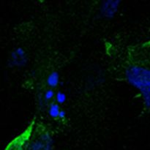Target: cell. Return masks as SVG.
I'll return each mask as SVG.
<instances>
[{
	"label": "cell",
	"mask_w": 150,
	"mask_h": 150,
	"mask_svg": "<svg viewBox=\"0 0 150 150\" xmlns=\"http://www.w3.org/2000/svg\"><path fill=\"white\" fill-rule=\"evenodd\" d=\"M126 78L129 83L140 91L145 107L150 109V67L130 66L126 70Z\"/></svg>",
	"instance_id": "cell-1"
},
{
	"label": "cell",
	"mask_w": 150,
	"mask_h": 150,
	"mask_svg": "<svg viewBox=\"0 0 150 150\" xmlns=\"http://www.w3.org/2000/svg\"><path fill=\"white\" fill-rule=\"evenodd\" d=\"M54 139L49 129L42 123H35L26 150H53Z\"/></svg>",
	"instance_id": "cell-2"
},
{
	"label": "cell",
	"mask_w": 150,
	"mask_h": 150,
	"mask_svg": "<svg viewBox=\"0 0 150 150\" xmlns=\"http://www.w3.org/2000/svg\"><path fill=\"white\" fill-rule=\"evenodd\" d=\"M35 125V121L32 120L29 125L22 133H21L17 137L15 138L7 146L4 150H26V146L29 139L32 136L34 127Z\"/></svg>",
	"instance_id": "cell-3"
},
{
	"label": "cell",
	"mask_w": 150,
	"mask_h": 150,
	"mask_svg": "<svg viewBox=\"0 0 150 150\" xmlns=\"http://www.w3.org/2000/svg\"><path fill=\"white\" fill-rule=\"evenodd\" d=\"M120 1H105L102 7L101 13L104 17L112 18L117 12L119 7Z\"/></svg>",
	"instance_id": "cell-4"
},
{
	"label": "cell",
	"mask_w": 150,
	"mask_h": 150,
	"mask_svg": "<svg viewBox=\"0 0 150 150\" xmlns=\"http://www.w3.org/2000/svg\"><path fill=\"white\" fill-rule=\"evenodd\" d=\"M60 108L59 105H57V103H52L50 105L49 109H48V113H49L50 116H51L52 118H58L59 117V114H60Z\"/></svg>",
	"instance_id": "cell-5"
},
{
	"label": "cell",
	"mask_w": 150,
	"mask_h": 150,
	"mask_svg": "<svg viewBox=\"0 0 150 150\" xmlns=\"http://www.w3.org/2000/svg\"><path fill=\"white\" fill-rule=\"evenodd\" d=\"M47 82H48V84L51 87H55L57 86V84L59 83V75L57 72H54V73H51L49 75V76L48 77L47 79Z\"/></svg>",
	"instance_id": "cell-6"
},
{
	"label": "cell",
	"mask_w": 150,
	"mask_h": 150,
	"mask_svg": "<svg viewBox=\"0 0 150 150\" xmlns=\"http://www.w3.org/2000/svg\"><path fill=\"white\" fill-rule=\"evenodd\" d=\"M66 96L63 92H58L57 94V101L59 103H63L65 102Z\"/></svg>",
	"instance_id": "cell-7"
},
{
	"label": "cell",
	"mask_w": 150,
	"mask_h": 150,
	"mask_svg": "<svg viewBox=\"0 0 150 150\" xmlns=\"http://www.w3.org/2000/svg\"><path fill=\"white\" fill-rule=\"evenodd\" d=\"M54 96V91L51 90V89H49V90H48L46 92H45V98L46 100H51Z\"/></svg>",
	"instance_id": "cell-8"
},
{
	"label": "cell",
	"mask_w": 150,
	"mask_h": 150,
	"mask_svg": "<svg viewBox=\"0 0 150 150\" xmlns=\"http://www.w3.org/2000/svg\"><path fill=\"white\" fill-rule=\"evenodd\" d=\"M65 117V112L64 111H60V114H59V117L60 118H64Z\"/></svg>",
	"instance_id": "cell-9"
},
{
	"label": "cell",
	"mask_w": 150,
	"mask_h": 150,
	"mask_svg": "<svg viewBox=\"0 0 150 150\" xmlns=\"http://www.w3.org/2000/svg\"><path fill=\"white\" fill-rule=\"evenodd\" d=\"M144 45H145V46L147 47L148 48H149V51H150V40H149V41H148L147 42H146V43L144 44Z\"/></svg>",
	"instance_id": "cell-10"
}]
</instances>
